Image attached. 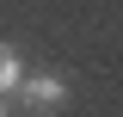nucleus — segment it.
I'll return each instance as SVG.
<instances>
[{
  "instance_id": "2",
  "label": "nucleus",
  "mask_w": 123,
  "mask_h": 117,
  "mask_svg": "<svg viewBox=\"0 0 123 117\" xmlns=\"http://www.w3.org/2000/svg\"><path fill=\"white\" fill-rule=\"evenodd\" d=\"M18 80H25V62H18V49H12V43H0V99H12Z\"/></svg>"
},
{
  "instance_id": "1",
  "label": "nucleus",
  "mask_w": 123,
  "mask_h": 117,
  "mask_svg": "<svg viewBox=\"0 0 123 117\" xmlns=\"http://www.w3.org/2000/svg\"><path fill=\"white\" fill-rule=\"evenodd\" d=\"M18 99H25L31 111H55V105H68V86H62L55 74H25V80H18Z\"/></svg>"
},
{
  "instance_id": "3",
  "label": "nucleus",
  "mask_w": 123,
  "mask_h": 117,
  "mask_svg": "<svg viewBox=\"0 0 123 117\" xmlns=\"http://www.w3.org/2000/svg\"><path fill=\"white\" fill-rule=\"evenodd\" d=\"M0 117H12V99H0Z\"/></svg>"
}]
</instances>
